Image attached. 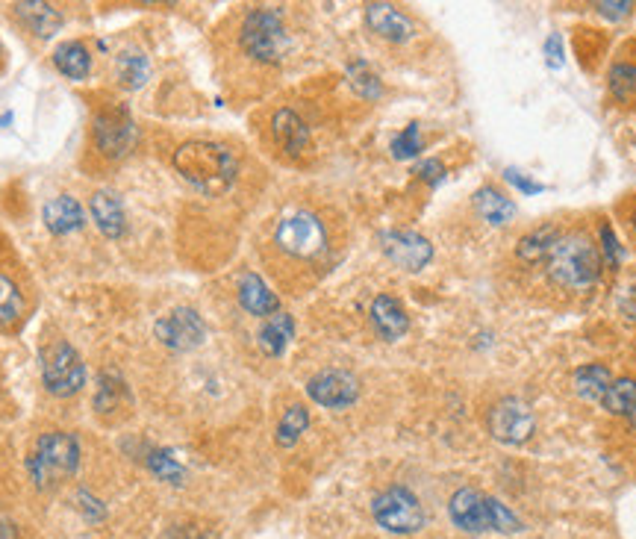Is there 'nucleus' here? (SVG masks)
I'll return each instance as SVG.
<instances>
[{
  "instance_id": "nucleus-1",
  "label": "nucleus",
  "mask_w": 636,
  "mask_h": 539,
  "mask_svg": "<svg viewBox=\"0 0 636 539\" xmlns=\"http://www.w3.org/2000/svg\"><path fill=\"white\" fill-rule=\"evenodd\" d=\"M174 168L177 174L198 189L201 195H224L239 174V160L227 145L218 142H186L174 154Z\"/></svg>"
},
{
  "instance_id": "nucleus-2",
  "label": "nucleus",
  "mask_w": 636,
  "mask_h": 539,
  "mask_svg": "<svg viewBox=\"0 0 636 539\" xmlns=\"http://www.w3.org/2000/svg\"><path fill=\"white\" fill-rule=\"evenodd\" d=\"M601 251L598 245L583 233V230H572V233H560L548 260H545V269H548V277L563 286V289H572V292H586L592 289L598 280H601Z\"/></svg>"
},
{
  "instance_id": "nucleus-3",
  "label": "nucleus",
  "mask_w": 636,
  "mask_h": 539,
  "mask_svg": "<svg viewBox=\"0 0 636 539\" xmlns=\"http://www.w3.org/2000/svg\"><path fill=\"white\" fill-rule=\"evenodd\" d=\"M77 466H80V445L65 431L42 433L33 454L27 457L30 481L39 489H51L62 478H71Z\"/></svg>"
},
{
  "instance_id": "nucleus-4",
  "label": "nucleus",
  "mask_w": 636,
  "mask_h": 539,
  "mask_svg": "<svg viewBox=\"0 0 636 539\" xmlns=\"http://www.w3.org/2000/svg\"><path fill=\"white\" fill-rule=\"evenodd\" d=\"M239 42H242V51L251 59L268 62V65L280 62L289 51V36H286L283 18L274 9H254L242 24Z\"/></svg>"
},
{
  "instance_id": "nucleus-5",
  "label": "nucleus",
  "mask_w": 636,
  "mask_h": 539,
  "mask_svg": "<svg viewBox=\"0 0 636 539\" xmlns=\"http://www.w3.org/2000/svg\"><path fill=\"white\" fill-rule=\"evenodd\" d=\"M274 245L295 260H316L327 251V227L316 213H292L274 230Z\"/></svg>"
},
{
  "instance_id": "nucleus-6",
  "label": "nucleus",
  "mask_w": 636,
  "mask_h": 539,
  "mask_svg": "<svg viewBox=\"0 0 636 539\" xmlns=\"http://www.w3.org/2000/svg\"><path fill=\"white\" fill-rule=\"evenodd\" d=\"M374 522L389 534H416L424 528L422 501L407 486H389L371 504Z\"/></svg>"
},
{
  "instance_id": "nucleus-7",
  "label": "nucleus",
  "mask_w": 636,
  "mask_h": 539,
  "mask_svg": "<svg viewBox=\"0 0 636 539\" xmlns=\"http://www.w3.org/2000/svg\"><path fill=\"white\" fill-rule=\"evenodd\" d=\"M42 378L51 395L68 398L77 395L86 386V366L83 357L68 342H53L42 354Z\"/></svg>"
},
{
  "instance_id": "nucleus-8",
  "label": "nucleus",
  "mask_w": 636,
  "mask_h": 539,
  "mask_svg": "<svg viewBox=\"0 0 636 539\" xmlns=\"http://www.w3.org/2000/svg\"><path fill=\"white\" fill-rule=\"evenodd\" d=\"M536 428L533 410L522 398H504L489 413V433L504 445H525Z\"/></svg>"
},
{
  "instance_id": "nucleus-9",
  "label": "nucleus",
  "mask_w": 636,
  "mask_h": 539,
  "mask_svg": "<svg viewBox=\"0 0 636 539\" xmlns=\"http://www.w3.org/2000/svg\"><path fill=\"white\" fill-rule=\"evenodd\" d=\"M154 333H157L159 342L165 348H171V351H192V348H198L204 342L207 324L195 310L180 307V310H171L168 316H162L154 324Z\"/></svg>"
},
{
  "instance_id": "nucleus-10",
  "label": "nucleus",
  "mask_w": 636,
  "mask_h": 539,
  "mask_svg": "<svg viewBox=\"0 0 636 539\" xmlns=\"http://www.w3.org/2000/svg\"><path fill=\"white\" fill-rule=\"evenodd\" d=\"M380 248L404 271H422L433 260V245L413 230H386L380 236Z\"/></svg>"
},
{
  "instance_id": "nucleus-11",
  "label": "nucleus",
  "mask_w": 636,
  "mask_h": 539,
  "mask_svg": "<svg viewBox=\"0 0 636 539\" xmlns=\"http://www.w3.org/2000/svg\"><path fill=\"white\" fill-rule=\"evenodd\" d=\"M307 395L316 404H321V407L345 410V407H351L360 398V380L354 378V375H348V372L327 369V372H318L316 378H310Z\"/></svg>"
},
{
  "instance_id": "nucleus-12",
  "label": "nucleus",
  "mask_w": 636,
  "mask_h": 539,
  "mask_svg": "<svg viewBox=\"0 0 636 539\" xmlns=\"http://www.w3.org/2000/svg\"><path fill=\"white\" fill-rule=\"evenodd\" d=\"M136 136V124L133 118L121 109V112H101L95 118V145L106 157H124L133 145Z\"/></svg>"
},
{
  "instance_id": "nucleus-13",
  "label": "nucleus",
  "mask_w": 636,
  "mask_h": 539,
  "mask_svg": "<svg viewBox=\"0 0 636 539\" xmlns=\"http://www.w3.org/2000/svg\"><path fill=\"white\" fill-rule=\"evenodd\" d=\"M448 513H451V522L460 531H469V534L489 531V498L480 495L477 489H469V486L466 489H457L451 495Z\"/></svg>"
},
{
  "instance_id": "nucleus-14",
  "label": "nucleus",
  "mask_w": 636,
  "mask_h": 539,
  "mask_svg": "<svg viewBox=\"0 0 636 539\" xmlns=\"http://www.w3.org/2000/svg\"><path fill=\"white\" fill-rule=\"evenodd\" d=\"M271 136L277 142L280 151H286L289 157H298L310 148V127L304 124V118L292 109H277L271 118Z\"/></svg>"
},
{
  "instance_id": "nucleus-15",
  "label": "nucleus",
  "mask_w": 636,
  "mask_h": 539,
  "mask_svg": "<svg viewBox=\"0 0 636 539\" xmlns=\"http://www.w3.org/2000/svg\"><path fill=\"white\" fill-rule=\"evenodd\" d=\"M366 21L380 39H389V42H407L416 33L413 21L401 9H395L392 3H369Z\"/></svg>"
},
{
  "instance_id": "nucleus-16",
  "label": "nucleus",
  "mask_w": 636,
  "mask_h": 539,
  "mask_svg": "<svg viewBox=\"0 0 636 539\" xmlns=\"http://www.w3.org/2000/svg\"><path fill=\"white\" fill-rule=\"evenodd\" d=\"M369 316L374 330H377L380 339H386V342H395V339H401V336L410 330L407 310H404L392 295H377V298L371 301Z\"/></svg>"
},
{
  "instance_id": "nucleus-17",
  "label": "nucleus",
  "mask_w": 636,
  "mask_h": 539,
  "mask_svg": "<svg viewBox=\"0 0 636 539\" xmlns=\"http://www.w3.org/2000/svg\"><path fill=\"white\" fill-rule=\"evenodd\" d=\"M239 304L251 313V316H274V313H280V301H277V295L265 286V280L260 274H254V271H248V274H242V280H239Z\"/></svg>"
},
{
  "instance_id": "nucleus-18",
  "label": "nucleus",
  "mask_w": 636,
  "mask_h": 539,
  "mask_svg": "<svg viewBox=\"0 0 636 539\" xmlns=\"http://www.w3.org/2000/svg\"><path fill=\"white\" fill-rule=\"evenodd\" d=\"M45 227L51 230L53 236H68L74 230H80L86 224V213L77 204V198L71 195H56L53 201L45 204Z\"/></svg>"
},
{
  "instance_id": "nucleus-19",
  "label": "nucleus",
  "mask_w": 636,
  "mask_h": 539,
  "mask_svg": "<svg viewBox=\"0 0 636 539\" xmlns=\"http://www.w3.org/2000/svg\"><path fill=\"white\" fill-rule=\"evenodd\" d=\"M92 218H95L98 230L104 233L106 239H121L124 230H127L124 207H121V201L112 192H98L92 198Z\"/></svg>"
},
{
  "instance_id": "nucleus-20",
  "label": "nucleus",
  "mask_w": 636,
  "mask_h": 539,
  "mask_svg": "<svg viewBox=\"0 0 636 539\" xmlns=\"http://www.w3.org/2000/svg\"><path fill=\"white\" fill-rule=\"evenodd\" d=\"M560 233H563V230H560V227H554V224H545V227L530 230L528 236H522V239H519L516 257H519L522 263H528V266H539V263H545Z\"/></svg>"
},
{
  "instance_id": "nucleus-21",
  "label": "nucleus",
  "mask_w": 636,
  "mask_h": 539,
  "mask_svg": "<svg viewBox=\"0 0 636 539\" xmlns=\"http://www.w3.org/2000/svg\"><path fill=\"white\" fill-rule=\"evenodd\" d=\"M18 18L42 39L53 36L62 27V15L53 9L51 3H39V0H27V3H15Z\"/></svg>"
},
{
  "instance_id": "nucleus-22",
  "label": "nucleus",
  "mask_w": 636,
  "mask_h": 539,
  "mask_svg": "<svg viewBox=\"0 0 636 539\" xmlns=\"http://www.w3.org/2000/svg\"><path fill=\"white\" fill-rule=\"evenodd\" d=\"M475 210L480 213V218L489 221L492 227H504V224H510V221L516 218V204H513L507 195H501L498 189H492V186H483V189L477 192Z\"/></svg>"
},
{
  "instance_id": "nucleus-23",
  "label": "nucleus",
  "mask_w": 636,
  "mask_h": 539,
  "mask_svg": "<svg viewBox=\"0 0 636 539\" xmlns=\"http://www.w3.org/2000/svg\"><path fill=\"white\" fill-rule=\"evenodd\" d=\"M53 65L68 80H86L89 71H92V54L83 42H65L53 51Z\"/></svg>"
},
{
  "instance_id": "nucleus-24",
  "label": "nucleus",
  "mask_w": 636,
  "mask_h": 539,
  "mask_svg": "<svg viewBox=\"0 0 636 539\" xmlns=\"http://www.w3.org/2000/svg\"><path fill=\"white\" fill-rule=\"evenodd\" d=\"M295 336V322L289 313H274L268 322L260 327V348L268 357H280L289 345V339Z\"/></svg>"
},
{
  "instance_id": "nucleus-25",
  "label": "nucleus",
  "mask_w": 636,
  "mask_h": 539,
  "mask_svg": "<svg viewBox=\"0 0 636 539\" xmlns=\"http://www.w3.org/2000/svg\"><path fill=\"white\" fill-rule=\"evenodd\" d=\"M610 383H613V375L601 363H589V366H581L575 372V392L581 395L583 401H598L601 404L607 389H610Z\"/></svg>"
},
{
  "instance_id": "nucleus-26",
  "label": "nucleus",
  "mask_w": 636,
  "mask_h": 539,
  "mask_svg": "<svg viewBox=\"0 0 636 539\" xmlns=\"http://www.w3.org/2000/svg\"><path fill=\"white\" fill-rule=\"evenodd\" d=\"M604 410L613 416H634L636 413V380L619 378L610 383L607 395H604Z\"/></svg>"
},
{
  "instance_id": "nucleus-27",
  "label": "nucleus",
  "mask_w": 636,
  "mask_h": 539,
  "mask_svg": "<svg viewBox=\"0 0 636 539\" xmlns=\"http://www.w3.org/2000/svg\"><path fill=\"white\" fill-rule=\"evenodd\" d=\"M115 74H118V80L124 86L139 89L148 80V74H151L148 56L142 54V51H124V54H118V59H115Z\"/></svg>"
},
{
  "instance_id": "nucleus-28",
  "label": "nucleus",
  "mask_w": 636,
  "mask_h": 539,
  "mask_svg": "<svg viewBox=\"0 0 636 539\" xmlns=\"http://www.w3.org/2000/svg\"><path fill=\"white\" fill-rule=\"evenodd\" d=\"M348 83H351V89H354L360 98H366V101H377V98L383 95L380 77L371 71L369 62H363V59H357V62L348 65Z\"/></svg>"
},
{
  "instance_id": "nucleus-29",
  "label": "nucleus",
  "mask_w": 636,
  "mask_h": 539,
  "mask_svg": "<svg viewBox=\"0 0 636 539\" xmlns=\"http://www.w3.org/2000/svg\"><path fill=\"white\" fill-rule=\"evenodd\" d=\"M307 428H310V413H307V407H301V404L289 407V410L283 413L280 425H277V445L292 448Z\"/></svg>"
},
{
  "instance_id": "nucleus-30",
  "label": "nucleus",
  "mask_w": 636,
  "mask_h": 539,
  "mask_svg": "<svg viewBox=\"0 0 636 539\" xmlns=\"http://www.w3.org/2000/svg\"><path fill=\"white\" fill-rule=\"evenodd\" d=\"M21 310H24V301L18 286L6 274H0V324H12L21 316Z\"/></svg>"
},
{
  "instance_id": "nucleus-31",
  "label": "nucleus",
  "mask_w": 636,
  "mask_h": 539,
  "mask_svg": "<svg viewBox=\"0 0 636 539\" xmlns=\"http://www.w3.org/2000/svg\"><path fill=\"white\" fill-rule=\"evenodd\" d=\"M422 151V130L419 124H407L395 139H392V157L395 160H413Z\"/></svg>"
},
{
  "instance_id": "nucleus-32",
  "label": "nucleus",
  "mask_w": 636,
  "mask_h": 539,
  "mask_svg": "<svg viewBox=\"0 0 636 539\" xmlns=\"http://www.w3.org/2000/svg\"><path fill=\"white\" fill-rule=\"evenodd\" d=\"M148 466L151 472L157 475L159 481H171V484H180L183 481V466L171 457V451H151L148 454Z\"/></svg>"
},
{
  "instance_id": "nucleus-33",
  "label": "nucleus",
  "mask_w": 636,
  "mask_h": 539,
  "mask_svg": "<svg viewBox=\"0 0 636 539\" xmlns=\"http://www.w3.org/2000/svg\"><path fill=\"white\" fill-rule=\"evenodd\" d=\"M610 92L619 98V101H634L636 98V68L634 65H616L610 71Z\"/></svg>"
},
{
  "instance_id": "nucleus-34",
  "label": "nucleus",
  "mask_w": 636,
  "mask_h": 539,
  "mask_svg": "<svg viewBox=\"0 0 636 539\" xmlns=\"http://www.w3.org/2000/svg\"><path fill=\"white\" fill-rule=\"evenodd\" d=\"M118 395H127V386H124L121 380L115 378V375H109V372H104V375H101V386H98V398H95V407H98L101 413H109V410H115V401H118Z\"/></svg>"
},
{
  "instance_id": "nucleus-35",
  "label": "nucleus",
  "mask_w": 636,
  "mask_h": 539,
  "mask_svg": "<svg viewBox=\"0 0 636 539\" xmlns=\"http://www.w3.org/2000/svg\"><path fill=\"white\" fill-rule=\"evenodd\" d=\"M522 525H519V519L501 504V501H495V498H489V531H504V534H513V531H519Z\"/></svg>"
},
{
  "instance_id": "nucleus-36",
  "label": "nucleus",
  "mask_w": 636,
  "mask_h": 539,
  "mask_svg": "<svg viewBox=\"0 0 636 539\" xmlns=\"http://www.w3.org/2000/svg\"><path fill=\"white\" fill-rule=\"evenodd\" d=\"M601 263H607L610 269H619L622 263V245L610 224H601Z\"/></svg>"
},
{
  "instance_id": "nucleus-37",
  "label": "nucleus",
  "mask_w": 636,
  "mask_h": 539,
  "mask_svg": "<svg viewBox=\"0 0 636 539\" xmlns=\"http://www.w3.org/2000/svg\"><path fill=\"white\" fill-rule=\"evenodd\" d=\"M504 177H507V183H513L516 189H522V195H536V192H542V189H545L542 183H533L525 171H516V168H507V171H504Z\"/></svg>"
},
{
  "instance_id": "nucleus-38",
  "label": "nucleus",
  "mask_w": 636,
  "mask_h": 539,
  "mask_svg": "<svg viewBox=\"0 0 636 539\" xmlns=\"http://www.w3.org/2000/svg\"><path fill=\"white\" fill-rule=\"evenodd\" d=\"M595 9H598L604 18H613V21H619V18H628V15H631L634 3H631V0H619V3H610V0H604V3H595Z\"/></svg>"
},
{
  "instance_id": "nucleus-39",
  "label": "nucleus",
  "mask_w": 636,
  "mask_h": 539,
  "mask_svg": "<svg viewBox=\"0 0 636 539\" xmlns=\"http://www.w3.org/2000/svg\"><path fill=\"white\" fill-rule=\"evenodd\" d=\"M77 501H80V510L86 513V519L89 522H101L106 516V510L101 507V501L98 498H92L89 492H77Z\"/></svg>"
},
{
  "instance_id": "nucleus-40",
  "label": "nucleus",
  "mask_w": 636,
  "mask_h": 539,
  "mask_svg": "<svg viewBox=\"0 0 636 539\" xmlns=\"http://www.w3.org/2000/svg\"><path fill=\"white\" fill-rule=\"evenodd\" d=\"M416 174L427 180L430 186H436V183H442L445 180V165L439 160H424L419 162V168H416Z\"/></svg>"
},
{
  "instance_id": "nucleus-41",
  "label": "nucleus",
  "mask_w": 636,
  "mask_h": 539,
  "mask_svg": "<svg viewBox=\"0 0 636 539\" xmlns=\"http://www.w3.org/2000/svg\"><path fill=\"white\" fill-rule=\"evenodd\" d=\"M619 307L625 316H631L636 322V277H631L625 286H622V295H619Z\"/></svg>"
},
{
  "instance_id": "nucleus-42",
  "label": "nucleus",
  "mask_w": 636,
  "mask_h": 539,
  "mask_svg": "<svg viewBox=\"0 0 636 539\" xmlns=\"http://www.w3.org/2000/svg\"><path fill=\"white\" fill-rule=\"evenodd\" d=\"M545 56H548V62H551L554 68L563 65V42H560V36H551V39L545 42Z\"/></svg>"
},
{
  "instance_id": "nucleus-43",
  "label": "nucleus",
  "mask_w": 636,
  "mask_h": 539,
  "mask_svg": "<svg viewBox=\"0 0 636 539\" xmlns=\"http://www.w3.org/2000/svg\"><path fill=\"white\" fill-rule=\"evenodd\" d=\"M9 121H12V112H3V115H0V127H6Z\"/></svg>"
},
{
  "instance_id": "nucleus-44",
  "label": "nucleus",
  "mask_w": 636,
  "mask_h": 539,
  "mask_svg": "<svg viewBox=\"0 0 636 539\" xmlns=\"http://www.w3.org/2000/svg\"><path fill=\"white\" fill-rule=\"evenodd\" d=\"M198 539H218V537H215V534H201Z\"/></svg>"
},
{
  "instance_id": "nucleus-45",
  "label": "nucleus",
  "mask_w": 636,
  "mask_h": 539,
  "mask_svg": "<svg viewBox=\"0 0 636 539\" xmlns=\"http://www.w3.org/2000/svg\"><path fill=\"white\" fill-rule=\"evenodd\" d=\"M631 227H634V233H636V213H634V218H631Z\"/></svg>"
}]
</instances>
